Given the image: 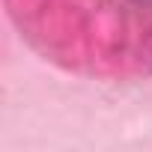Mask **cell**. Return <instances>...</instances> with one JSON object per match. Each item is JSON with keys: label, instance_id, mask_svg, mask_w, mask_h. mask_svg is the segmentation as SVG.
<instances>
[{"label": "cell", "instance_id": "1", "mask_svg": "<svg viewBox=\"0 0 152 152\" xmlns=\"http://www.w3.org/2000/svg\"><path fill=\"white\" fill-rule=\"evenodd\" d=\"M137 3H152V0H137Z\"/></svg>", "mask_w": 152, "mask_h": 152}]
</instances>
